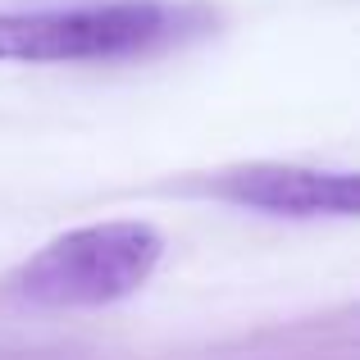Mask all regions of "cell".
Here are the masks:
<instances>
[{"instance_id":"1","label":"cell","mask_w":360,"mask_h":360,"mask_svg":"<svg viewBox=\"0 0 360 360\" xmlns=\"http://www.w3.org/2000/svg\"><path fill=\"white\" fill-rule=\"evenodd\" d=\"M214 27L196 0H73L0 9V64H123L187 46Z\"/></svg>"},{"instance_id":"2","label":"cell","mask_w":360,"mask_h":360,"mask_svg":"<svg viewBox=\"0 0 360 360\" xmlns=\"http://www.w3.org/2000/svg\"><path fill=\"white\" fill-rule=\"evenodd\" d=\"M165 260V233L146 219H101L51 238L14 274L9 292L41 310L115 306L150 283Z\"/></svg>"},{"instance_id":"3","label":"cell","mask_w":360,"mask_h":360,"mask_svg":"<svg viewBox=\"0 0 360 360\" xmlns=\"http://www.w3.org/2000/svg\"><path fill=\"white\" fill-rule=\"evenodd\" d=\"M210 192L242 210L278 214V219H352L360 210V183L352 169L310 165H238L210 178Z\"/></svg>"}]
</instances>
